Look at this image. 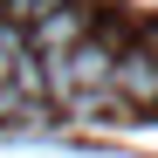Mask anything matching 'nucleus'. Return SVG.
Masks as SVG:
<instances>
[{
	"mask_svg": "<svg viewBox=\"0 0 158 158\" xmlns=\"http://www.w3.org/2000/svg\"><path fill=\"white\" fill-rule=\"evenodd\" d=\"M110 89L124 103H138V110H151V103H158V55H151V48H117Z\"/></svg>",
	"mask_w": 158,
	"mask_h": 158,
	"instance_id": "nucleus-1",
	"label": "nucleus"
},
{
	"mask_svg": "<svg viewBox=\"0 0 158 158\" xmlns=\"http://www.w3.org/2000/svg\"><path fill=\"white\" fill-rule=\"evenodd\" d=\"M83 28H89V14L76 7V0H55L48 14H35V48H48V55H69V48L83 41Z\"/></svg>",
	"mask_w": 158,
	"mask_h": 158,
	"instance_id": "nucleus-2",
	"label": "nucleus"
}]
</instances>
